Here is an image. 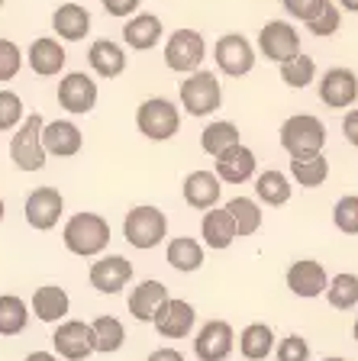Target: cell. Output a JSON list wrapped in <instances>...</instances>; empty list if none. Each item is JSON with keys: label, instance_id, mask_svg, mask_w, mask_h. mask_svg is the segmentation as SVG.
Masks as SVG:
<instances>
[{"label": "cell", "instance_id": "14", "mask_svg": "<svg viewBox=\"0 0 358 361\" xmlns=\"http://www.w3.org/2000/svg\"><path fill=\"white\" fill-rule=\"evenodd\" d=\"M232 326L226 319H210L201 332H197V342H194V352L201 361H226L232 355Z\"/></svg>", "mask_w": 358, "mask_h": 361}, {"label": "cell", "instance_id": "32", "mask_svg": "<svg viewBox=\"0 0 358 361\" xmlns=\"http://www.w3.org/2000/svg\"><path fill=\"white\" fill-rule=\"evenodd\" d=\"M26 323H30V307L13 293H4L0 297V336H20Z\"/></svg>", "mask_w": 358, "mask_h": 361}, {"label": "cell", "instance_id": "8", "mask_svg": "<svg viewBox=\"0 0 358 361\" xmlns=\"http://www.w3.org/2000/svg\"><path fill=\"white\" fill-rule=\"evenodd\" d=\"M213 55H217L220 71L229 75V78H242V75H249V71L255 68L252 42H249L246 36H239V32H229V36L220 39L217 49H213Z\"/></svg>", "mask_w": 358, "mask_h": 361}, {"label": "cell", "instance_id": "52", "mask_svg": "<svg viewBox=\"0 0 358 361\" xmlns=\"http://www.w3.org/2000/svg\"><path fill=\"white\" fill-rule=\"evenodd\" d=\"M0 7H4V0H0Z\"/></svg>", "mask_w": 358, "mask_h": 361}, {"label": "cell", "instance_id": "2", "mask_svg": "<svg viewBox=\"0 0 358 361\" xmlns=\"http://www.w3.org/2000/svg\"><path fill=\"white\" fill-rule=\"evenodd\" d=\"M281 145L291 158L316 155L326 145V126L310 113H297L281 126Z\"/></svg>", "mask_w": 358, "mask_h": 361}, {"label": "cell", "instance_id": "41", "mask_svg": "<svg viewBox=\"0 0 358 361\" xmlns=\"http://www.w3.org/2000/svg\"><path fill=\"white\" fill-rule=\"evenodd\" d=\"M333 223H336V229H342V233L358 235V197H342V200L336 203Z\"/></svg>", "mask_w": 358, "mask_h": 361}, {"label": "cell", "instance_id": "48", "mask_svg": "<svg viewBox=\"0 0 358 361\" xmlns=\"http://www.w3.org/2000/svg\"><path fill=\"white\" fill-rule=\"evenodd\" d=\"M345 10H352V13H358V0H339Z\"/></svg>", "mask_w": 358, "mask_h": 361}, {"label": "cell", "instance_id": "47", "mask_svg": "<svg viewBox=\"0 0 358 361\" xmlns=\"http://www.w3.org/2000/svg\"><path fill=\"white\" fill-rule=\"evenodd\" d=\"M23 361H59V358H55L52 352H32V355H26Z\"/></svg>", "mask_w": 358, "mask_h": 361}, {"label": "cell", "instance_id": "18", "mask_svg": "<svg viewBox=\"0 0 358 361\" xmlns=\"http://www.w3.org/2000/svg\"><path fill=\"white\" fill-rule=\"evenodd\" d=\"M255 174V152L246 149L242 142L229 145L217 155V178L226 184H246Z\"/></svg>", "mask_w": 358, "mask_h": 361}, {"label": "cell", "instance_id": "25", "mask_svg": "<svg viewBox=\"0 0 358 361\" xmlns=\"http://www.w3.org/2000/svg\"><path fill=\"white\" fill-rule=\"evenodd\" d=\"M52 30L68 42H78L90 30V13L84 7H78V4H61L52 13Z\"/></svg>", "mask_w": 358, "mask_h": 361}, {"label": "cell", "instance_id": "29", "mask_svg": "<svg viewBox=\"0 0 358 361\" xmlns=\"http://www.w3.org/2000/svg\"><path fill=\"white\" fill-rule=\"evenodd\" d=\"M90 332H94V352H119L123 348V342H126V329H123V323L119 319H113V316H97L94 323H90Z\"/></svg>", "mask_w": 358, "mask_h": 361}, {"label": "cell", "instance_id": "45", "mask_svg": "<svg viewBox=\"0 0 358 361\" xmlns=\"http://www.w3.org/2000/svg\"><path fill=\"white\" fill-rule=\"evenodd\" d=\"M342 129H345V139H349L352 145H358V110H349V113H345Z\"/></svg>", "mask_w": 358, "mask_h": 361}, {"label": "cell", "instance_id": "36", "mask_svg": "<svg viewBox=\"0 0 358 361\" xmlns=\"http://www.w3.org/2000/svg\"><path fill=\"white\" fill-rule=\"evenodd\" d=\"M281 65V81L287 87H306V84H314V75H316V65L310 55H291L287 61H278Z\"/></svg>", "mask_w": 358, "mask_h": 361}, {"label": "cell", "instance_id": "7", "mask_svg": "<svg viewBox=\"0 0 358 361\" xmlns=\"http://www.w3.org/2000/svg\"><path fill=\"white\" fill-rule=\"evenodd\" d=\"M203 59H207V42L197 30H178L165 42V65L172 71H181V75L197 71Z\"/></svg>", "mask_w": 358, "mask_h": 361}, {"label": "cell", "instance_id": "17", "mask_svg": "<svg viewBox=\"0 0 358 361\" xmlns=\"http://www.w3.org/2000/svg\"><path fill=\"white\" fill-rule=\"evenodd\" d=\"M81 142H84V135L71 120L42 123V149H45V155L71 158V155L81 152Z\"/></svg>", "mask_w": 358, "mask_h": 361}, {"label": "cell", "instance_id": "9", "mask_svg": "<svg viewBox=\"0 0 358 361\" xmlns=\"http://www.w3.org/2000/svg\"><path fill=\"white\" fill-rule=\"evenodd\" d=\"M52 345L65 361H84L94 355V332L81 319H68V323H59Z\"/></svg>", "mask_w": 358, "mask_h": 361}, {"label": "cell", "instance_id": "6", "mask_svg": "<svg viewBox=\"0 0 358 361\" xmlns=\"http://www.w3.org/2000/svg\"><path fill=\"white\" fill-rule=\"evenodd\" d=\"M136 123H139V133L155 139V142H165V139H172L181 126V113L172 100L165 97H152L139 106L136 113Z\"/></svg>", "mask_w": 358, "mask_h": 361}, {"label": "cell", "instance_id": "31", "mask_svg": "<svg viewBox=\"0 0 358 361\" xmlns=\"http://www.w3.org/2000/svg\"><path fill=\"white\" fill-rule=\"evenodd\" d=\"M226 213L236 223V235H255L261 229V210H258V203L249 200V197H232L226 203Z\"/></svg>", "mask_w": 358, "mask_h": 361}, {"label": "cell", "instance_id": "13", "mask_svg": "<svg viewBox=\"0 0 358 361\" xmlns=\"http://www.w3.org/2000/svg\"><path fill=\"white\" fill-rule=\"evenodd\" d=\"M61 210H65V200L55 188H36L26 197V223L39 233H49L55 223H59Z\"/></svg>", "mask_w": 358, "mask_h": 361}, {"label": "cell", "instance_id": "39", "mask_svg": "<svg viewBox=\"0 0 358 361\" xmlns=\"http://www.w3.org/2000/svg\"><path fill=\"white\" fill-rule=\"evenodd\" d=\"M23 68V52L20 45L10 42V39H0V84L13 81Z\"/></svg>", "mask_w": 358, "mask_h": 361}, {"label": "cell", "instance_id": "16", "mask_svg": "<svg viewBox=\"0 0 358 361\" xmlns=\"http://www.w3.org/2000/svg\"><path fill=\"white\" fill-rule=\"evenodd\" d=\"M133 278V264L123 255H107L90 264V284L100 293H119Z\"/></svg>", "mask_w": 358, "mask_h": 361}, {"label": "cell", "instance_id": "5", "mask_svg": "<svg viewBox=\"0 0 358 361\" xmlns=\"http://www.w3.org/2000/svg\"><path fill=\"white\" fill-rule=\"evenodd\" d=\"M181 104L191 116H207V113L220 110L223 104V90H220V81L213 78V71H201L197 68L194 75L181 84Z\"/></svg>", "mask_w": 358, "mask_h": 361}, {"label": "cell", "instance_id": "42", "mask_svg": "<svg viewBox=\"0 0 358 361\" xmlns=\"http://www.w3.org/2000/svg\"><path fill=\"white\" fill-rule=\"evenodd\" d=\"M310 358V345L300 336H287L278 342V361H306Z\"/></svg>", "mask_w": 358, "mask_h": 361}, {"label": "cell", "instance_id": "23", "mask_svg": "<svg viewBox=\"0 0 358 361\" xmlns=\"http://www.w3.org/2000/svg\"><path fill=\"white\" fill-rule=\"evenodd\" d=\"M88 61L100 78H119L126 71V52L117 42H110V39H97V42L90 45Z\"/></svg>", "mask_w": 358, "mask_h": 361}, {"label": "cell", "instance_id": "50", "mask_svg": "<svg viewBox=\"0 0 358 361\" xmlns=\"http://www.w3.org/2000/svg\"><path fill=\"white\" fill-rule=\"evenodd\" d=\"M352 336H355V342H358V319H355V326H352Z\"/></svg>", "mask_w": 358, "mask_h": 361}, {"label": "cell", "instance_id": "34", "mask_svg": "<svg viewBox=\"0 0 358 361\" xmlns=\"http://www.w3.org/2000/svg\"><path fill=\"white\" fill-rule=\"evenodd\" d=\"M255 194L268 207H281V203L291 200V184H287V178L281 171H265L255 178Z\"/></svg>", "mask_w": 358, "mask_h": 361}, {"label": "cell", "instance_id": "46", "mask_svg": "<svg viewBox=\"0 0 358 361\" xmlns=\"http://www.w3.org/2000/svg\"><path fill=\"white\" fill-rule=\"evenodd\" d=\"M149 361H184V355L174 352V348H158V352L149 355Z\"/></svg>", "mask_w": 358, "mask_h": 361}, {"label": "cell", "instance_id": "40", "mask_svg": "<svg viewBox=\"0 0 358 361\" xmlns=\"http://www.w3.org/2000/svg\"><path fill=\"white\" fill-rule=\"evenodd\" d=\"M23 120V100L13 90H0V133H10Z\"/></svg>", "mask_w": 358, "mask_h": 361}, {"label": "cell", "instance_id": "24", "mask_svg": "<svg viewBox=\"0 0 358 361\" xmlns=\"http://www.w3.org/2000/svg\"><path fill=\"white\" fill-rule=\"evenodd\" d=\"M168 297V287L162 281H142L136 284V290L129 293V313L139 319V323H152V313L162 307V300Z\"/></svg>", "mask_w": 358, "mask_h": 361}, {"label": "cell", "instance_id": "43", "mask_svg": "<svg viewBox=\"0 0 358 361\" xmlns=\"http://www.w3.org/2000/svg\"><path fill=\"white\" fill-rule=\"evenodd\" d=\"M323 7V0H284V10L294 16V20H310V16H316Z\"/></svg>", "mask_w": 358, "mask_h": 361}, {"label": "cell", "instance_id": "27", "mask_svg": "<svg viewBox=\"0 0 358 361\" xmlns=\"http://www.w3.org/2000/svg\"><path fill=\"white\" fill-rule=\"evenodd\" d=\"M201 233H203V239H207L210 248H229L232 239H236V223H232V216L226 213V207L223 210L210 207V213H203Z\"/></svg>", "mask_w": 358, "mask_h": 361}, {"label": "cell", "instance_id": "38", "mask_svg": "<svg viewBox=\"0 0 358 361\" xmlns=\"http://www.w3.org/2000/svg\"><path fill=\"white\" fill-rule=\"evenodd\" d=\"M339 20H342V16H339L336 4H333V0H323L320 13L306 20V30L314 32V36H333V32L339 30Z\"/></svg>", "mask_w": 358, "mask_h": 361}, {"label": "cell", "instance_id": "33", "mask_svg": "<svg viewBox=\"0 0 358 361\" xmlns=\"http://www.w3.org/2000/svg\"><path fill=\"white\" fill-rule=\"evenodd\" d=\"M168 264L178 271H197L203 264V248L197 245L191 235L172 239L168 242Z\"/></svg>", "mask_w": 358, "mask_h": 361}, {"label": "cell", "instance_id": "4", "mask_svg": "<svg viewBox=\"0 0 358 361\" xmlns=\"http://www.w3.org/2000/svg\"><path fill=\"white\" fill-rule=\"evenodd\" d=\"M168 233V216L158 207H133L123 219V235L136 248H155Z\"/></svg>", "mask_w": 358, "mask_h": 361}, {"label": "cell", "instance_id": "21", "mask_svg": "<svg viewBox=\"0 0 358 361\" xmlns=\"http://www.w3.org/2000/svg\"><path fill=\"white\" fill-rule=\"evenodd\" d=\"M220 194V178L213 171H194L184 178V200L194 207V210H210V207H217Z\"/></svg>", "mask_w": 358, "mask_h": 361}, {"label": "cell", "instance_id": "1", "mask_svg": "<svg viewBox=\"0 0 358 361\" xmlns=\"http://www.w3.org/2000/svg\"><path fill=\"white\" fill-rule=\"evenodd\" d=\"M65 248L71 255H100L107 245H110V223H107L100 213H75V216L65 223Z\"/></svg>", "mask_w": 358, "mask_h": 361}, {"label": "cell", "instance_id": "37", "mask_svg": "<svg viewBox=\"0 0 358 361\" xmlns=\"http://www.w3.org/2000/svg\"><path fill=\"white\" fill-rule=\"evenodd\" d=\"M236 142H239V129L232 126V123H226V120L210 123V126L203 129V135H201L203 152H207V155H213V158H217L223 149L236 145Z\"/></svg>", "mask_w": 358, "mask_h": 361}, {"label": "cell", "instance_id": "19", "mask_svg": "<svg viewBox=\"0 0 358 361\" xmlns=\"http://www.w3.org/2000/svg\"><path fill=\"white\" fill-rule=\"evenodd\" d=\"M326 284H329L326 268H323L320 262H310V258L291 264V271H287V287H291V293L304 297V300L320 297V293L326 290Z\"/></svg>", "mask_w": 358, "mask_h": 361}, {"label": "cell", "instance_id": "3", "mask_svg": "<svg viewBox=\"0 0 358 361\" xmlns=\"http://www.w3.org/2000/svg\"><path fill=\"white\" fill-rule=\"evenodd\" d=\"M42 116L32 113L20 123L16 135L10 139V158L16 161L20 171H39L45 165V149H42Z\"/></svg>", "mask_w": 358, "mask_h": 361}, {"label": "cell", "instance_id": "11", "mask_svg": "<svg viewBox=\"0 0 358 361\" xmlns=\"http://www.w3.org/2000/svg\"><path fill=\"white\" fill-rule=\"evenodd\" d=\"M194 319H197L194 307L187 300H174V297H165L162 307L152 313V323H155L158 336L165 338H184L194 329Z\"/></svg>", "mask_w": 358, "mask_h": 361}, {"label": "cell", "instance_id": "26", "mask_svg": "<svg viewBox=\"0 0 358 361\" xmlns=\"http://www.w3.org/2000/svg\"><path fill=\"white\" fill-rule=\"evenodd\" d=\"M68 307H71L68 293L55 284H45L32 293V313H36L42 323H59V319H65Z\"/></svg>", "mask_w": 358, "mask_h": 361}, {"label": "cell", "instance_id": "28", "mask_svg": "<svg viewBox=\"0 0 358 361\" xmlns=\"http://www.w3.org/2000/svg\"><path fill=\"white\" fill-rule=\"evenodd\" d=\"M271 348H275V332H271L268 323H252L239 336V352L249 361H265L271 355Z\"/></svg>", "mask_w": 358, "mask_h": 361}, {"label": "cell", "instance_id": "51", "mask_svg": "<svg viewBox=\"0 0 358 361\" xmlns=\"http://www.w3.org/2000/svg\"><path fill=\"white\" fill-rule=\"evenodd\" d=\"M323 361H345V358H323Z\"/></svg>", "mask_w": 358, "mask_h": 361}, {"label": "cell", "instance_id": "15", "mask_svg": "<svg viewBox=\"0 0 358 361\" xmlns=\"http://www.w3.org/2000/svg\"><path fill=\"white\" fill-rule=\"evenodd\" d=\"M320 100L333 110H342V106H352L358 100V78L349 68H333L326 71L320 81Z\"/></svg>", "mask_w": 358, "mask_h": 361}, {"label": "cell", "instance_id": "44", "mask_svg": "<svg viewBox=\"0 0 358 361\" xmlns=\"http://www.w3.org/2000/svg\"><path fill=\"white\" fill-rule=\"evenodd\" d=\"M136 7H139V0H104V10L110 16H129L136 13Z\"/></svg>", "mask_w": 358, "mask_h": 361}, {"label": "cell", "instance_id": "20", "mask_svg": "<svg viewBox=\"0 0 358 361\" xmlns=\"http://www.w3.org/2000/svg\"><path fill=\"white\" fill-rule=\"evenodd\" d=\"M65 49L59 45V39L52 36H42L36 39V42L30 45V52H26V61H30V68L36 71L39 78H52L59 75L61 68H65Z\"/></svg>", "mask_w": 358, "mask_h": 361}, {"label": "cell", "instance_id": "30", "mask_svg": "<svg viewBox=\"0 0 358 361\" xmlns=\"http://www.w3.org/2000/svg\"><path fill=\"white\" fill-rule=\"evenodd\" d=\"M291 174L300 188H320L329 174V161L323 158V152H316V155H300L291 161Z\"/></svg>", "mask_w": 358, "mask_h": 361}, {"label": "cell", "instance_id": "10", "mask_svg": "<svg viewBox=\"0 0 358 361\" xmlns=\"http://www.w3.org/2000/svg\"><path fill=\"white\" fill-rule=\"evenodd\" d=\"M258 49H261V55L271 61H287L291 55L300 52V36L291 23L271 20V23H265L258 32Z\"/></svg>", "mask_w": 358, "mask_h": 361}, {"label": "cell", "instance_id": "12", "mask_svg": "<svg viewBox=\"0 0 358 361\" xmlns=\"http://www.w3.org/2000/svg\"><path fill=\"white\" fill-rule=\"evenodd\" d=\"M59 104H61V110L78 113V116L90 113L94 104H97V84H94V78H88L84 71L65 75L59 84Z\"/></svg>", "mask_w": 358, "mask_h": 361}, {"label": "cell", "instance_id": "49", "mask_svg": "<svg viewBox=\"0 0 358 361\" xmlns=\"http://www.w3.org/2000/svg\"><path fill=\"white\" fill-rule=\"evenodd\" d=\"M4 213H7V207H4V200H0V223H4Z\"/></svg>", "mask_w": 358, "mask_h": 361}, {"label": "cell", "instance_id": "35", "mask_svg": "<svg viewBox=\"0 0 358 361\" xmlns=\"http://www.w3.org/2000/svg\"><path fill=\"white\" fill-rule=\"evenodd\" d=\"M326 300L336 310H352L358 303V274H336V278L326 284Z\"/></svg>", "mask_w": 358, "mask_h": 361}, {"label": "cell", "instance_id": "22", "mask_svg": "<svg viewBox=\"0 0 358 361\" xmlns=\"http://www.w3.org/2000/svg\"><path fill=\"white\" fill-rule=\"evenodd\" d=\"M162 39V20L155 13H136V20H129L123 26V42L136 52H149L155 49Z\"/></svg>", "mask_w": 358, "mask_h": 361}]
</instances>
